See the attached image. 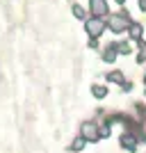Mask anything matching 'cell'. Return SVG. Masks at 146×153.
<instances>
[{
	"label": "cell",
	"mask_w": 146,
	"mask_h": 153,
	"mask_svg": "<svg viewBox=\"0 0 146 153\" xmlns=\"http://www.w3.org/2000/svg\"><path fill=\"white\" fill-rule=\"evenodd\" d=\"M116 55H119L116 44L105 46V51H103V62H105V64H114V62H116Z\"/></svg>",
	"instance_id": "cell-6"
},
{
	"label": "cell",
	"mask_w": 146,
	"mask_h": 153,
	"mask_svg": "<svg viewBox=\"0 0 146 153\" xmlns=\"http://www.w3.org/2000/svg\"><path fill=\"white\" fill-rule=\"evenodd\" d=\"M89 48H98V39H91V41H89Z\"/></svg>",
	"instance_id": "cell-16"
},
{
	"label": "cell",
	"mask_w": 146,
	"mask_h": 153,
	"mask_svg": "<svg viewBox=\"0 0 146 153\" xmlns=\"http://www.w3.org/2000/svg\"><path fill=\"white\" fill-rule=\"evenodd\" d=\"M89 9H91V14L98 16V19H105V16L110 14L107 2H105V0H89Z\"/></svg>",
	"instance_id": "cell-4"
},
{
	"label": "cell",
	"mask_w": 146,
	"mask_h": 153,
	"mask_svg": "<svg viewBox=\"0 0 146 153\" xmlns=\"http://www.w3.org/2000/svg\"><path fill=\"white\" fill-rule=\"evenodd\" d=\"M137 135L135 133H123L121 135V146L126 149V151H137Z\"/></svg>",
	"instance_id": "cell-5"
},
{
	"label": "cell",
	"mask_w": 146,
	"mask_h": 153,
	"mask_svg": "<svg viewBox=\"0 0 146 153\" xmlns=\"http://www.w3.org/2000/svg\"><path fill=\"white\" fill-rule=\"evenodd\" d=\"M144 82H146V73H144Z\"/></svg>",
	"instance_id": "cell-19"
},
{
	"label": "cell",
	"mask_w": 146,
	"mask_h": 153,
	"mask_svg": "<svg viewBox=\"0 0 146 153\" xmlns=\"http://www.w3.org/2000/svg\"><path fill=\"white\" fill-rule=\"evenodd\" d=\"M84 30L91 39H98L105 30V19H98V16H91V19L84 21Z\"/></svg>",
	"instance_id": "cell-3"
},
{
	"label": "cell",
	"mask_w": 146,
	"mask_h": 153,
	"mask_svg": "<svg viewBox=\"0 0 146 153\" xmlns=\"http://www.w3.org/2000/svg\"><path fill=\"white\" fill-rule=\"evenodd\" d=\"M139 7H142V9L146 12V0H139Z\"/></svg>",
	"instance_id": "cell-17"
},
{
	"label": "cell",
	"mask_w": 146,
	"mask_h": 153,
	"mask_svg": "<svg viewBox=\"0 0 146 153\" xmlns=\"http://www.w3.org/2000/svg\"><path fill=\"white\" fill-rule=\"evenodd\" d=\"M98 128H101V140L103 137H110V126L107 123H98Z\"/></svg>",
	"instance_id": "cell-14"
},
{
	"label": "cell",
	"mask_w": 146,
	"mask_h": 153,
	"mask_svg": "<svg viewBox=\"0 0 146 153\" xmlns=\"http://www.w3.org/2000/svg\"><path fill=\"white\" fill-rule=\"evenodd\" d=\"M142 30H144V27H142L139 23H133V25L128 27V34H130V39H133V41H142Z\"/></svg>",
	"instance_id": "cell-8"
},
{
	"label": "cell",
	"mask_w": 146,
	"mask_h": 153,
	"mask_svg": "<svg viewBox=\"0 0 146 153\" xmlns=\"http://www.w3.org/2000/svg\"><path fill=\"white\" fill-rule=\"evenodd\" d=\"M107 82H114V85H123L126 80H123V73H121V71H110V73H107Z\"/></svg>",
	"instance_id": "cell-9"
},
{
	"label": "cell",
	"mask_w": 146,
	"mask_h": 153,
	"mask_svg": "<svg viewBox=\"0 0 146 153\" xmlns=\"http://www.w3.org/2000/svg\"><path fill=\"white\" fill-rule=\"evenodd\" d=\"M116 2H126V0H116Z\"/></svg>",
	"instance_id": "cell-18"
},
{
	"label": "cell",
	"mask_w": 146,
	"mask_h": 153,
	"mask_svg": "<svg viewBox=\"0 0 146 153\" xmlns=\"http://www.w3.org/2000/svg\"><path fill=\"white\" fill-rule=\"evenodd\" d=\"M73 16L76 19H84V9L80 5H73Z\"/></svg>",
	"instance_id": "cell-13"
},
{
	"label": "cell",
	"mask_w": 146,
	"mask_h": 153,
	"mask_svg": "<svg viewBox=\"0 0 146 153\" xmlns=\"http://www.w3.org/2000/svg\"><path fill=\"white\" fill-rule=\"evenodd\" d=\"M84 144H87V142H84L82 140V137H78V140H73V144H71V151H82V149H84Z\"/></svg>",
	"instance_id": "cell-12"
},
{
	"label": "cell",
	"mask_w": 146,
	"mask_h": 153,
	"mask_svg": "<svg viewBox=\"0 0 146 153\" xmlns=\"http://www.w3.org/2000/svg\"><path fill=\"white\" fill-rule=\"evenodd\" d=\"M116 48H119L121 55H130V53H133V46L128 44V41H121V44H116Z\"/></svg>",
	"instance_id": "cell-11"
},
{
	"label": "cell",
	"mask_w": 146,
	"mask_h": 153,
	"mask_svg": "<svg viewBox=\"0 0 146 153\" xmlns=\"http://www.w3.org/2000/svg\"><path fill=\"white\" fill-rule=\"evenodd\" d=\"M107 87H105V85H94V87H91V96H94V98H98V101H103V98H105V96H107Z\"/></svg>",
	"instance_id": "cell-7"
},
{
	"label": "cell",
	"mask_w": 146,
	"mask_h": 153,
	"mask_svg": "<svg viewBox=\"0 0 146 153\" xmlns=\"http://www.w3.org/2000/svg\"><path fill=\"white\" fill-rule=\"evenodd\" d=\"M80 137H82L84 142H98L101 140L98 121H82V126H80Z\"/></svg>",
	"instance_id": "cell-2"
},
{
	"label": "cell",
	"mask_w": 146,
	"mask_h": 153,
	"mask_svg": "<svg viewBox=\"0 0 146 153\" xmlns=\"http://www.w3.org/2000/svg\"><path fill=\"white\" fill-rule=\"evenodd\" d=\"M137 62L146 64V41H139V53H137Z\"/></svg>",
	"instance_id": "cell-10"
},
{
	"label": "cell",
	"mask_w": 146,
	"mask_h": 153,
	"mask_svg": "<svg viewBox=\"0 0 146 153\" xmlns=\"http://www.w3.org/2000/svg\"><path fill=\"white\" fill-rule=\"evenodd\" d=\"M130 25H133V19L128 16V12H119L110 19V30L112 32H128Z\"/></svg>",
	"instance_id": "cell-1"
},
{
	"label": "cell",
	"mask_w": 146,
	"mask_h": 153,
	"mask_svg": "<svg viewBox=\"0 0 146 153\" xmlns=\"http://www.w3.org/2000/svg\"><path fill=\"white\" fill-rule=\"evenodd\" d=\"M144 94H146V89H144Z\"/></svg>",
	"instance_id": "cell-20"
},
{
	"label": "cell",
	"mask_w": 146,
	"mask_h": 153,
	"mask_svg": "<svg viewBox=\"0 0 146 153\" xmlns=\"http://www.w3.org/2000/svg\"><path fill=\"white\" fill-rule=\"evenodd\" d=\"M121 87H123V91H130V89H133V87H135V85H133V82H128V80H126V82L121 85Z\"/></svg>",
	"instance_id": "cell-15"
}]
</instances>
